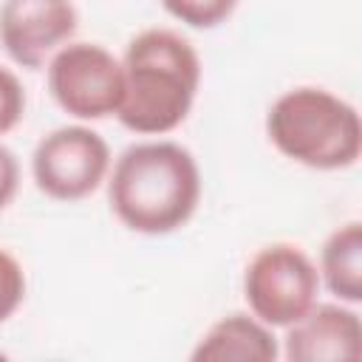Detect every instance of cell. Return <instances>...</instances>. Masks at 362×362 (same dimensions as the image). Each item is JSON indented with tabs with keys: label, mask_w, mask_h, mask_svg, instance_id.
Here are the masks:
<instances>
[{
	"label": "cell",
	"mask_w": 362,
	"mask_h": 362,
	"mask_svg": "<svg viewBox=\"0 0 362 362\" xmlns=\"http://www.w3.org/2000/svg\"><path fill=\"white\" fill-rule=\"evenodd\" d=\"M110 212L139 235H170L189 223L201 204L195 156L170 139L124 147L107 173Z\"/></svg>",
	"instance_id": "obj_1"
},
{
	"label": "cell",
	"mask_w": 362,
	"mask_h": 362,
	"mask_svg": "<svg viewBox=\"0 0 362 362\" xmlns=\"http://www.w3.org/2000/svg\"><path fill=\"white\" fill-rule=\"evenodd\" d=\"M124 99L116 113L136 136H167L189 116L201 88V57L173 28L139 31L124 54Z\"/></svg>",
	"instance_id": "obj_2"
},
{
	"label": "cell",
	"mask_w": 362,
	"mask_h": 362,
	"mask_svg": "<svg viewBox=\"0 0 362 362\" xmlns=\"http://www.w3.org/2000/svg\"><path fill=\"white\" fill-rule=\"evenodd\" d=\"M266 136L280 156L308 170H345L362 153L356 107L317 85L280 93L266 113Z\"/></svg>",
	"instance_id": "obj_3"
},
{
	"label": "cell",
	"mask_w": 362,
	"mask_h": 362,
	"mask_svg": "<svg viewBox=\"0 0 362 362\" xmlns=\"http://www.w3.org/2000/svg\"><path fill=\"white\" fill-rule=\"evenodd\" d=\"M320 294V272L297 243H269L243 269V300L272 328L297 322Z\"/></svg>",
	"instance_id": "obj_4"
},
{
	"label": "cell",
	"mask_w": 362,
	"mask_h": 362,
	"mask_svg": "<svg viewBox=\"0 0 362 362\" xmlns=\"http://www.w3.org/2000/svg\"><path fill=\"white\" fill-rule=\"evenodd\" d=\"M45 79L54 102L79 122L116 116L124 99V68L99 42H65L48 62Z\"/></svg>",
	"instance_id": "obj_5"
},
{
	"label": "cell",
	"mask_w": 362,
	"mask_h": 362,
	"mask_svg": "<svg viewBox=\"0 0 362 362\" xmlns=\"http://www.w3.org/2000/svg\"><path fill=\"white\" fill-rule=\"evenodd\" d=\"M107 141L88 124H62L45 133L31 153V175L42 195L74 204L93 195L110 173Z\"/></svg>",
	"instance_id": "obj_6"
},
{
	"label": "cell",
	"mask_w": 362,
	"mask_h": 362,
	"mask_svg": "<svg viewBox=\"0 0 362 362\" xmlns=\"http://www.w3.org/2000/svg\"><path fill=\"white\" fill-rule=\"evenodd\" d=\"M79 28L74 0H3L0 45L20 68H42Z\"/></svg>",
	"instance_id": "obj_7"
},
{
	"label": "cell",
	"mask_w": 362,
	"mask_h": 362,
	"mask_svg": "<svg viewBox=\"0 0 362 362\" xmlns=\"http://www.w3.org/2000/svg\"><path fill=\"white\" fill-rule=\"evenodd\" d=\"M362 354V320L348 303H314L286 325L280 356L288 362H354Z\"/></svg>",
	"instance_id": "obj_8"
},
{
	"label": "cell",
	"mask_w": 362,
	"mask_h": 362,
	"mask_svg": "<svg viewBox=\"0 0 362 362\" xmlns=\"http://www.w3.org/2000/svg\"><path fill=\"white\" fill-rule=\"evenodd\" d=\"M277 356L274 328L252 311H232L215 320L189 354L192 362H274Z\"/></svg>",
	"instance_id": "obj_9"
},
{
	"label": "cell",
	"mask_w": 362,
	"mask_h": 362,
	"mask_svg": "<svg viewBox=\"0 0 362 362\" xmlns=\"http://www.w3.org/2000/svg\"><path fill=\"white\" fill-rule=\"evenodd\" d=\"M320 286L339 303H362V223L348 221L337 226L320 249Z\"/></svg>",
	"instance_id": "obj_10"
},
{
	"label": "cell",
	"mask_w": 362,
	"mask_h": 362,
	"mask_svg": "<svg viewBox=\"0 0 362 362\" xmlns=\"http://www.w3.org/2000/svg\"><path fill=\"white\" fill-rule=\"evenodd\" d=\"M161 6L181 25L209 31L223 25L235 14L238 0H161Z\"/></svg>",
	"instance_id": "obj_11"
},
{
	"label": "cell",
	"mask_w": 362,
	"mask_h": 362,
	"mask_svg": "<svg viewBox=\"0 0 362 362\" xmlns=\"http://www.w3.org/2000/svg\"><path fill=\"white\" fill-rule=\"evenodd\" d=\"M25 269L23 263L0 246V325L14 317V311L23 305L25 300Z\"/></svg>",
	"instance_id": "obj_12"
},
{
	"label": "cell",
	"mask_w": 362,
	"mask_h": 362,
	"mask_svg": "<svg viewBox=\"0 0 362 362\" xmlns=\"http://www.w3.org/2000/svg\"><path fill=\"white\" fill-rule=\"evenodd\" d=\"M25 116V88L11 68L0 65V136L14 130Z\"/></svg>",
	"instance_id": "obj_13"
},
{
	"label": "cell",
	"mask_w": 362,
	"mask_h": 362,
	"mask_svg": "<svg viewBox=\"0 0 362 362\" xmlns=\"http://www.w3.org/2000/svg\"><path fill=\"white\" fill-rule=\"evenodd\" d=\"M20 189V161L17 156L0 144V209H6Z\"/></svg>",
	"instance_id": "obj_14"
}]
</instances>
